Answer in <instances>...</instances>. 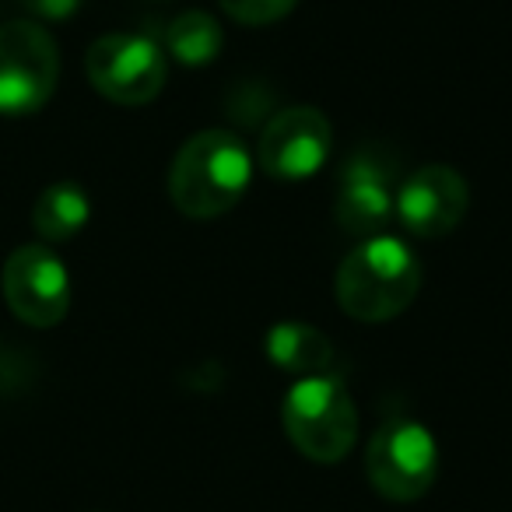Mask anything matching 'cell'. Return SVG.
<instances>
[{"mask_svg":"<svg viewBox=\"0 0 512 512\" xmlns=\"http://www.w3.org/2000/svg\"><path fill=\"white\" fill-rule=\"evenodd\" d=\"M337 306L358 323H386L411 309L421 292V260L397 235L362 239L337 267Z\"/></svg>","mask_w":512,"mask_h":512,"instance_id":"1","label":"cell"},{"mask_svg":"<svg viewBox=\"0 0 512 512\" xmlns=\"http://www.w3.org/2000/svg\"><path fill=\"white\" fill-rule=\"evenodd\" d=\"M253 155L232 130H200L169 165V200L186 218H221L249 190Z\"/></svg>","mask_w":512,"mask_h":512,"instance_id":"2","label":"cell"},{"mask_svg":"<svg viewBox=\"0 0 512 512\" xmlns=\"http://www.w3.org/2000/svg\"><path fill=\"white\" fill-rule=\"evenodd\" d=\"M281 425L292 446L313 463H341L355 449L358 407L344 383L330 372L302 376L288 386Z\"/></svg>","mask_w":512,"mask_h":512,"instance_id":"3","label":"cell"},{"mask_svg":"<svg viewBox=\"0 0 512 512\" xmlns=\"http://www.w3.org/2000/svg\"><path fill=\"white\" fill-rule=\"evenodd\" d=\"M365 474L390 502H418L439 477V442L414 418L386 421L365 449Z\"/></svg>","mask_w":512,"mask_h":512,"instance_id":"4","label":"cell"},{"mask_svg":"<svg viewBox=\"0 0 512 512\" xmlns=\"http://www.w3.org/2000/svg\"><path fill=\"white\" fill-rule=\"evenodd\" d=\"M85 74L102 99L116 106H148L169 81V57L148 36L109 32L88 46Z\"/></svg>","mask_w":512,"mask_h":512,"instance_id":"5","label":"cell"},{"mask_svg":"<svg viewBox=\"0 0 512 512\" xmlns=\"http://www.w3.org/2000/svg\"><path fill=\"white\" fill-rule=\"evenodd\" d=\"M60 78V50L36 22L0 25V116H32L50 102Z\"/></svg>","mask_w":512,"mask_h":512,"instance_id":"6","label":"cell"},{"mask_svg":"<svg viewBox=\"0 0 512 512\" xmlns=\"http://www.w3.org/2000/svg\"><path fill=\"white\" fill-rule=\"evenodd\" d=\"M334 148L330 120L313 106H292L271 116L256 144V162L271 179L302 183L327 165Z\"/></svg>","mask_w":512,"mask_h":512,"instance_id":"7","label":"cell"},{"mask_svg":"<svg viewBox=\"0 0 512 512\" xmlns=\"http://www.w3.org/2000/svg\"><path fill=\"white\" fill-rule=\"evenodd\" d=\"M4 299L29 327H57L71 309V274L64 260L46 246H18L4 260Z\"/></svg>","mask_w":512,"mask_h":512,"instance_id":"8","label":"cell"},{"mask_svg":"<svg viewBox=\"0 0 512 512\" xmlns=\"http://www.w3.org/2000/svg\"><path fill=\"white\" fill-rule=\"evenodd\" d=\"M470 207V186L453 165H421L393 197V218L418 239H442L456 232Z\"/></svg>","mask_w":512,"mask_h":512,"instance_id":"9","label":"cell"},{"mask_svg":"<svg viewBox=\"0 0 512 512\" xmlns=\"http://www.w3.org/2000/svg\"><path fill=\"white\" fill-rule=\"evenodd\" d=\"M393 197L397 193L390 186V169L379 162V155L358 151L344 165L341 183H337L334 218L348 235L372 239V235H383L393 221Z\"/></svg>","mask_w":512,"mask_h":512,"instance_id":"10","label":"cell"},{"mask_svg":"<svg viewBox=\"0 0 512 512\" xmlns=\"http://www.w3.org/2000/svg\"><path fill=\"white\" fill-rule=\"evenodd\" d=\"M264 351L271 365L288 376H323L334 365V344L323 330L309 323H274L264 337Z\"/></svg>","mask_w":512,"mask_h":512,"instance_id":"11","label":"cell"},{"mask_svg":"<svg viewBox=\"0 0 512 512\" xmlns=\"http://www.w3.org/2000/svg\"><path fill=\"white\" fill-rule=\"evenodd\" d=\"M92 218V200L78 183H53L39 193L32 207V228L46 242H67Z\"/></svg>","mask_w":512,"mask_h":512,"instance_id":"12","label":"cell"},{"mask_svg":"<svg viewBox=\"0 0 512 512\" xmlns=\"http://www.w3.org/2000/svg\"><path fill=\"white\" fill-rule=\"evenodd\" d=\"M225 46V32H221L218 18L207 11H183L172 18L165 29V57L179 60L183 67H207L221 57Z\"/></svg>","mask_w":512,"mask_h":512,"instance_id":"13","label":"cell"},{"mask_svg":"<svg viewBox=\"0 0 512 512\" xmlns=\"http://www.w3.org/2000/svg\"><path fill=\"white\" fill-rule=\"evenodd\" d=\"M218 4L232 22L260 29V25H274L281 18H288L299 0H218Z\"/></svg>","mask_w":512,"mask_h":512,"instance_id":"14","label":"cell"},{"mask_svg":"<svg viewBox=\"0 0 512 512\" xmlns=\"http://www.w3.org/2000/svg\"><path fill=\"white\" fill-rule=\"evenodd\" d=\"M25 8L32 15L46 18V22H64V18H71L81 8V0H25Z\"/></svg>","mask_w":512,"mask_h":512,"instance_id":"15","label":"cell"}]
</instances>
